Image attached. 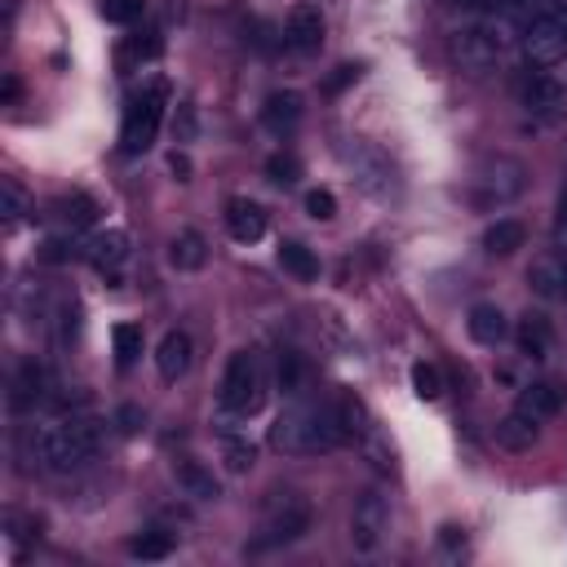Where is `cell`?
<instances>
[{
	"label": "cell",
	"mask_w": 567,
	"mask_h": 567,
	"mask_svg": "<svg viewBox=\"0 0 567 567\" xmlns=\"http://www.w3.org/2000/svg\"><path fill=\"white\" fill-rule=\"evenodd\" d=\"M563 403H567V390H563L558 381H536V385H527V390L518 394V403H514V408L540 425V421L558 416V408H563Z\"/></svg>",
	"instance_id": "4fadbf2b"
},
{
	"label": "cell",
	"mask_w": 567,
	"mask_h": 567,
	"mask_svg": "<svg viewBox=\"0 0 567 567\" xmlns=\"http://www.w3.org/2000/svg\"><path fill=\"white\" fill-rule=\"evenodd\" d=\"M0 213H4V226H18L22 213H27V195H22V186L13 177L0 182Z\"/></svg>",
	"instance_id": "4dcf8cb0"
},
{
	"label": "cell",
	"mask_w": 567,
	"mask_h": 567,
	"mask_svg": "<svg viewBox=\"0 0 567 567\" xmlns=\"http://www.w3.org/2000/svg\"><path fill=\"white\" fill-rule=\"evenodd\" d=\"M44 261H66V244L62 239H49L44 244Z\"/></svg>",
	"instance_id": "ab89813d"
},
{
	"label": "cell",
	"mask_w": 567,
	"mask_h": 567,
	"mask_svg": "<svg viewBox=\"0 0 567 567\" xmlns=\"http://www.w3.org/2000/svg\"><path fill=\"white\" fill-rule=\"evenodd\" d=\"M13 97H18V80L9 75V80H4V102H13Z\"/></svg>",
	"instance_id": "b9f144b4"
},
{
	"label": "cell",
	"mask_w": 567,
	"mask_h": 567,
	"mask_svg": "<svg viewBox=\"0 0 567 567\" xmlns=\"http://www.w3.org/2000/svg\"><path fill=\"white\" fill-rule=\"evenodd\" d=\"M284 40L292 49H301V53H319V44H323V13H319V4L297 0L288 9V18H284Z\"/></svg>",
	"instance_id": "30bf717a"
},
{
	"label": "cell",
	"mask_w": 567,
	"mask_h": 567,
	"mask_svg": "<svg viewBox=\"0 0 567 567\" xmlns=\"http://www.w3.org/2000/svg\"><path fill=\"white\" fill-rule=\"evenodd\" d=\"M111 346H115V363L128 368L142 354V323H115L111 328Z\"/></svg>",
	"instance_id": "d4e9b609"
},
{
	"label": "cell",
	"mask_w": 567,
	"mask_h": 567,
	"mask_svg": "<svg viewBox=\"0 0 567 567\" xmlns=\"http://www.w3.org/2000/svg\"><path fill=\"white\" fill-rule=\"evenodd\" d=\"M142 9H146V0H102V18H106V22H115V27L137 22V18H142Z\"/></svg>",
	"instance_id": "836d02e7"
},
{
	"label": "cell",
	"mask_w": 567,
	"mask_h": 567,
	"mask_svg": "<svg viewBox=\"0 0 567 567\" xmlns=\"http://www.w3.org/2000/svg\"><path fill=\"white\" fill-rule=\"evenodd\" d=\"M341 439L346 434L337 421V403H292L270 425V443L288 456H315V452L337 447Z\"/></svg>",
	"instance_id": "6da1fadb"
},
{
	"label": "cell",
	"mask_w": 567,
	"mask_h": 567,
	"mask_svg": "<svg viewBox=\"0 0 567 567\" xmlns=\"http://www.w3.org/2000/svg\"><path fill=\"white\" fill-rule=\"evenodd\" d=\"M159 49H164V40H159V31H155V27H146V31H137V35L128 40V53H133V58H142V62L159 58Z\"/></svg>",
	"instance_id": "d590c367"
},
{
	"label": "cell",
	"mask_w": 567,
	"mask_h": 567,
	"mask_svg": "<svg viewBox=\"0 0 567 567\" xmlns=\"http://www.w3.org/2000/svg\"><path fill=\"white\" fill-rule=\"evenodd\" d=\"M128 554H133V558H146V563L168 558V554H173V536H168V532H142V536L128 540Z\"/></svg>",
	"instance_id": "484cf974"
},
{
	"label": "cell",
	"mask_w": 567,
	"mask_h": 567,
	"mask_svg": "<svg viewBox=\"0 0 567 567\" xmlns=\"http://www.w3.org/2000/svg\"><path fill=\"white\" fill-rule=\"evenodd\" d=\"M310 518H315V509H310V501H306L301 492H270L257 549H266V545H288V540L306 536V532H310Z\"/></svg>",
	"instance_id": "5b68a950"
},
{
	"label": "cell",
	"mask_w": 567,
	"mask_h": 567,
	"mask_svg": "<svg viewBox=\"0 0 567 567\" xmlns=\"http://www.w3.org/2000/svg\"><path fill=\"white\" fill-rule=\"evenodd\" d=\"M518 346H523V354L545 359V350H549V328H545V319L527 315V319H523V328H518Z\"/></svg>",
	"instance_id": "4316f807"
},
{
	"label": "cell",
	"mask_w": 567,
	"mask_h": 567,
	"mask_svg": "<svg viewBox=\"0 0 567 567\" xmlns=\"http://www.w3.org/2000/svg\"><path fill=\"white\" fill-rule=\"evenodd\" d=\"M44 399V368L35 359H22L18 363V377H13V408H35Z\"/></svg>",
	"instance_id": "44dd1931"
},
{
	"label": "cell",
	"mask_w": 567,
	"mask_h": 567,
	"mask_svg": "<svg viewBox=\"0 0 567 567\" xmlns=\"http://www.w3.org/2000/svg\"><path fill=\"white\" fill-rule=\"evenodd\" d=\"M523 190V164L518 159H487L474 177H470V195L478 208H496L509 204Z\"/></svg>",
	"instance_id": "8992f818"
},
{
	"label": "cell",
	"mask_w": 567,
	"mask_h": 567,
	"mask_svg": "<svg viewBox=\"0 0 567 567\" xmlns=\"http://www.w3.org/2000/svg\"><path fill=\"white\" fill-rule=\"evenodd\" d=\"M523 106H527L532 115H540V120H554V115H563L567 93H563V84H558L545 66H536V71L523 80Z\"/></svg>",
	"instance_id": "8fae6325"
},
{
	"label": "cell",
	"mask_w": 567,
	"mask_h": 567,
	"mask_svg": "<svg viewBox=\"0 0 567 567\" xmlns=\"http://www.w3.org/2000/svg\"><path fill=\"white\" fill-rule=\"evenodd\" d=\"M168 168L177 173V182H186V177H190V159H186L182 151H173V155H168Z\"/></svg>",
	"instance_id": "f35d334b"
},
{
	"label": "cell",
	"mask_w": 567,
	"mask_h": 567,
	"mask_svg": "<svg viewBox=\"0 0 567 567\" xmlns=\"http://www.w3.org/2000/svg\"><path fill=\"white\" fill-rule=\"evenodd\" d=\"M279 261H284V270L297 275L301 284L319 279V257H315L306 244H297V239H284V244H279Z\"/></svg>",
	"instance_id": "cb8c5ba5"
},
{
	"label": "cell",
	"mask_w": 567,
	"mask_h": 567,
	"mask_svg": "<svg viewBox=\"0 0 567 567\" xmlns=\"http://www.w3.org/2000/svg\"><path fill=\"white\" fill-rule=\"evenodd\" d=\"M346 164H350L354 182H359L372 199H390V195H399L394 164H390L377 146H368V142H350V146H346Z\"/></svg>",
	"instance_id": "52a82bcc"
},
{
	"label": "cell",
	"mask_w": 567,
	"mask_h": 567,
	"mask_svg": "<svg viewBox=\"0 0 567 567\" xmlns=\"http://www.w3.org/2000/svg\"><path fill=\"white\" fill-rule=\"evenodd\" d=\"M532 288L536 292H545V297H563L567 292V252H549V257H540L536 266H532Z\"/></svg>",
	"instance_id": "e0dca14e"
},
{
	"label": "cell",
	"mask_w": 567,
	"mask_h": 567,
	"mask_svg": "<svg viewBox=\"0 0 567 567\" xmlns=\"http://www.w3.org/2000/svg\"><path fill=\"white\" fill-rule=\"evenodd\" d=\"M115 425H120V434H137V430H142V408H137V403H124V408L115 412Z\"/></svg>",
	"instance_id": "74e56055"
},
{
	"label": "cell",
	"mask_w": 567,
	"mask_h": 567,
	"mask_svg": "<svg viewBox=\"0 0 567 567\" xmlns=\"http://www.w3.org/2000/svg\"><path fill=\"white\" fill-rule=\"evenodd\" d=\"M84 257H89V266H93L97 275L120 279V270H124V261H128V235H124V230H97V235L84 244Z\"/></svg>",
	"instance_id": "7c38bea8"
},
{
	"label": "cell",
	"mask_w": 567,
	"mask_h": 567,
	"mask_svg": "<svg viewBox=\"0 0 567 567\" xmlns=\"http://www.w3.org/2000/svg\"><path fill=\"white\" fill-rule=\"evenodd\" d=\"M168 261H173L177 270H199V266L208 261L204 235H199V230H177V235L168 239Z\"/></svg>",
	"instance_id": "ac0fdd59"
},
{
	"label": "cell",
	"mask_w": 567,
	"mask_h": 567,
	"mask_svg": "<svg viewBox=\"0 0 567 567\" xmlns=\"http://www.w3.org/2000/svg\"><path fill=\"white\" fill-rule=\"evenodd\" d=\"M226 230L239 239V244H257L261 235H266V213H261V204L257 199H230L226 204Z\"/></svg>",
	"instance_id": "5bb4252c"
},
{
	"label": "cell",
	"mask_w": 567,
	"mask_h": 567,
	"mask_svg": "<svg viewBox=\"0 0 567 567\" xmlns=\"http://www.w3.org/2000/svg\"><path fill=\"white\" fill-rule=\"evenodd\" d=\"M155 368H159L164 381L186 377V368H190V337L177 332V328L164 332V337H159V350H155Z\"/></svg>",
	"instance_id": "9a60e30c"
},
{
	"label": "cell",
	"mask_w": 567,
	"mask_h": 567,
	"mask_svg": "<svg viewBox=\"0 0 567 567\" xmlns=\"http://www.w3.org/2000/svg\"><path fill=\"white\" fill-rule=\"evenodd\" d=\"M164 106H168V84H164V80H151V84L128 102L124 124H120V151H124V155H142V151L155 142V133H159V124H164Z\"/></svg>",
	"instance_id": "3957f363"
},
{
	"label": "cell",
	"mask_w": 567,
	"mask_h": 567,
	"mask_svg": "<svg viewBox=\"0 0 567 567\" xmlns=\"http://www.w3.org/2000/svg\"><path fill=\"white\" fill-rule=\"evenodd\" d=\"M261 403H266L261 363H257L248 350L230 354V363H226V372H221V408L235 412V416H252Z\"/></svg>",
	"instance_id": "277c9868"
},
{
	"label": "cell",
	"mask_w": 567,
	"mask_h": 567,
	"mask_svg": "<svg viewBox=\"0 0 567 567\" xmlns=\"http://www.w3.org/2000/svg\"><path fill=\"white\" fill-rule=\"evenodd\" d=\"M390 532V501L385 492L368 487L359 501H354V514H350V540L354 549H377V540Z\"/></svg>",
	"instance_id": "9c48e42d"
},
{
	"label": "cell",
	"mask_w": 567,
	"mask_h": 567,
	"mask_svg": "<svg viewBox=\"0 0 567 567\" xmlns=\"http://www.w3.org/2000/svg\"><path fill=\"white\" fill-rule=\"evenodd\" d=\"M301 377H306L301 354L297 350H279V385H284V394H301Z\"/></svg>",
	"instance_id": "1f68e13d"
},
{
	"label": "cell",
	"mask_w": 567,
	"mask_h": 567,
	"mask_svg": "<svg viewBox=\"0 0 567 567\" xmlns=\"http://www.w3.org/2000/svg\"><path fill=\"white\" fill-rule=\"evenodd\" d=\"M456 4H465V9H496V4H509V0H456Z\"/></svg>",
	"instance_id": "60d3db41"
},
{
	"label": "cell",
	"mask_w": 567,
	"mask_h": 567,
	"mask_svg": "<svg viewBox=\"0 0 567 567\" xmlns=\"http://www.w3.org/2000/svg\"><path fill=\"white\" fill-rule=\"evenodd\" d=\"M523 44H527V58H532L536 66H558V62H567V9H549V13L532 18Z\"/></svg>",
	"instance_id": "ba28073f"
},
{
	"label": "cell",
	"mask_w": 567,
	"mask_h": 567,
	"mask_svg": "<svg viewBox=\"0 0 567 567\" xmlns=\"http://www.w3.org/2000/svg\"><path fill=\"white\" fill-rule=\"evenodd\" d=\"M359 71H363L359 62H341V66H337V75H328V93H341L346 84H354V80H359Z\"/></svg>",
	"instance_id": "8d00e7d4"
},
{
	"label": "cell",
	"mask_w": 567,
	"mask_h": 567,
	"mask_svg": "<svg viewBox=\"0 0 567 567\" xmlns=\"http://www.w3.org/2000/svg\"><path fill=\"white\" fill-rule=\"evenodd\" d=\"M465 328H470V337L478 341V346H496V341H505V315L496 310V306H487V301H478L474 310H470V319H465Z\"/></svg>",
	"instance_id": "d6986e66"
},
{
	"label": "cell",
	"mask_w": 567,
	"mask_h": 567,
	"mask_svg": "<svg viewBox=\"0 0 567 567\" xmlns=\"http://www.w3.org/2000/svg\"><path fill=\"white\" fill-rule=\"evenodd\" d=\"M306 213L315 217V221H332L337 217V195L332 190H306Z\"/></svg>",
	"instance_id": "e575fe53"
},
{
	"label": "cell",
	"mask_w": 567,
	"mask_h": 567,
	"mask_svg": "<svg viewBox=\"0 0 567 567\" xmlns=\"http://www.w3.org/2000/svg\"><path fill=\"white\" fill-rule=\"evenodd\" d=\"M412 394L416 399H425V403H434L439 394H443V377H439V368L434 363H412Z\"/></svg>",
	"instance_id": "f1b7e54d"
},
{
	"label": "cell",
	"mask_w": 567,
	"mask_h": 567,
	"mask_svg": "<svg viewBox=\"0 0 567 567\" xmlns=\"http://www.w3.org/2000/svg\"><path fill=\"white\" fill-rule=\"evenodd\" d=\"M261 124L270 133H292L301 124V93L284 89V93H270L266 106H261Z\"/></svg>",
	"instance_id": "2e32d148"
},
{
	"label": "cell",
	"mask_w": 567,
	"mask_h": 567,
	"mask_svg": "<svg viewBox=\"0 0 567 567\" xmlns=\"http://www.w3.org/2000/svg\"><path fill=\"white\" fill-rule=\"evenodd\" d=\"M177 483H182L186 496H195V501H217V496H221L217 478H213L199 461H177Z\"/></svg>",
	"instance_id": "603a6c76"
},
{
	"label": "cell",
	"mask_w": 567,
	"mask_h": 567,
	"mask_svg": "<svg viewBox=\"0 0 567 567\" xmlns=\"http://www.w3.org/2000/svg\"><path fill=\"white\" fill-rule=\"evenodd\" d=\"M523 244H527V230H523V221H514V217L492 221L487 235H483V248H487L492 257H509V252H518Z\"/></svg>",
	"instance_id": "ffe728a7"
},
{
	"label": "cell",
	"mask_w": 567,
	"mask_h": 567,
	"mask_svg": "<svg viewBox=\"0 0 567 567\" xmlns=\"http://www.w3.org/2000/svg\"><path fill=\"white\" fill-rule=\"evenodd\" d=\"M536 434H540V425L532 421V416H523L518 408L496 425V443L501 447H509V452H523V447H532L536 443Z\"/></svg>",
	"instance_id": "7402d4cb"
},
{
	"label": "cell",
	"mask_w": 567,
	"mask_h": 567,
	"mask_svg": "<svg viewBox=\"0 0 567 567\" xmlns=\"http://www.w3.org/2000/svg\"><path fill=\"white\" fill-rule=\"evenodd\" d=\"M62 217H66L71 226H89V221L97 217V199L84 195V190H71V195H62Z\"/></svg>",
	"instance_id": "f546056e"
},
{
	"label": "cell",
	"mask_w": 567,
	"mask_h": 567,
	"mask_svg": "<svg viewBox=\"0 0 567 567\" xmlns=\"http://www.w3.org/2000/svg\"><path fill=\"white\" fill-rule=\"evenodd\" d=\"M266 173H270V182H275V186H292V182L301 177V164H297V155L279 151V155H270V159H266Z\"/></svg>",
	"instance_id": "d6a6232c"
},
{
	"label": "cell",
	"mask_w": 567,
	"mask_h": 567,
	"mask_svg": "<svg viewBox=\"0 0 567 567\" xmlns=\"http://www.w3.org/2000/svg\"><path fill=\"white\" fill-rule=\"evenodd\" d=\"M97 443H102V425L93 416H58L31 434L35 461L53 474H71V470L89 465Z\"/></svg>",
	"instance_id": "7a4b0ae2"
},
{
	"label": "cell",
	"mask_w": 567,
	"mask_h": 567,
	"mask_svg": "<svg viewBox=\"0 0 567 567\" xmlns=\"http://www.w3.org/2000/svg\"><path fill=\"white\" fill-rule=\"evenodd\" d=\"M221 461L230 474H248L257 465V447L248 439H221Z\"/></svg>",
	"instance_id": "83f0119b"
}]
</instances>
